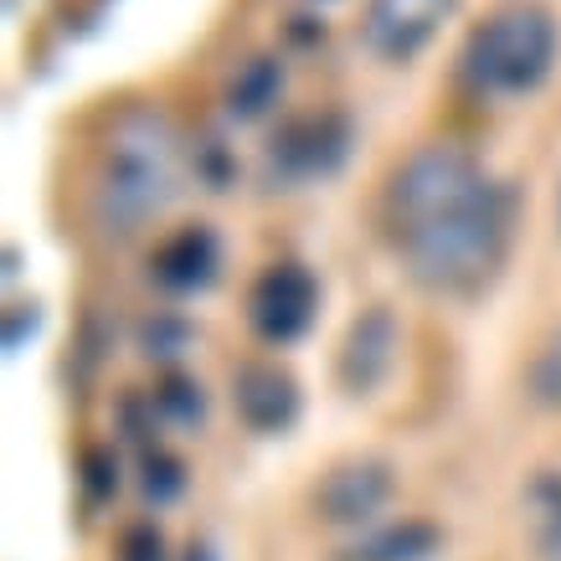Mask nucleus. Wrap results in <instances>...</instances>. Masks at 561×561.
Listing matches in <instances>:
<instances>
[{"label": "nucleus", "mask_w": 561, "mask_h": 561, "mask_svg": "<svg viewBox=\"0 0 561 561\" xmlns=\"http://www.w3.org/2000/svg\"><path fill=\"white\" fill-rule=\"evenodd\" d=\"M515 191L463 145L412 150L381 191L391 253L417 289L438 299H474L490 289L515 248Z\"/></svg>", "instance_id": "1"}, {"label": "nucleus", "mask_w": 561, "mask_h": 561, "mask_svg": "<svg viewBox=\"0 0 561 561\" xmlns=\"http://www.w3.org/2000/svg\"><path fill=\"white\" fill-rule=\"evenodd\" d=\"M175 175H181V150H175L171 124L160 114H129L103 150L99 196H93L99 221L119 238L139 232L175 196Z\"/></svg>", "instance_id": "2"}, {"label": "nucleus", "mask_w": 561, "mask_h": 561, "mask_svg": "<svg viewBox=\"0 0 561 561\" xmlns=\"http://www.w3.org/2000/svg\"><path fill=\"white\" fill-rule=\"evenodd\" d=\"M557 16L536 0H515L484 16L463 42V83L479 99H526L557 68Z\"/></svg>", "instance_id": "3"}, {"label": "nucleus", "mask_w": 561, "mask_h": 561, "mask_svg": "<svg viewBox=\"0 0 561 561\" xmlns=\"http://www.w3.org/2000/svg\"><path fill=\"white\" fill-rule=\"evenodd\" d=\"M345 154H351V124L341 114H305L268 139L263 171L278 186H314V181L341 171Z\"/></svg>", "instance_id": "4"}, {"label": "nucleus", "mask_w": 561, "mask_h": 561, "mask_svg": "<svg viewBox=\"0 0 561 561\" xmlns=\"http://www.w3.org/2000/svg\"><path fill=\"white\" fill-rule=\"evenodd\" d=\"M314 314H320V278L299 257L268 263L248 289V320L268 345H294L309 335Z\"/></svg>", "instance_id": "5"}, {"label": "nucleus", "mask_w": 561, "mask_h": 561, "mask_svg": "<svg viewBox=\"0 0 561 561\" xmlns=\"http://www.w3.org/2000/svg\"><path fill=\"white\" fill-rule=\"evenodd\" d=\"M391 494H397V479H391L387 459H345L320 479L314 511H320L324 526L356 530V526H371L376 515L387 511Z\"/></svg>", "instance_id": "6"}, {"label": "nucleus", "mask_w": 561, "mask_h": 561, "mask_svg": "<svg viewBox=\"0 0 561 561\" xmlns=\"http://www.w3.org/2000/svg\"><path fill=\"white\" fill-rule=\"evenodd\" d=\"M459 0H366L360 36L381 62H412L438 36V26L454 16Z\"/></svg>", "instance_id": "7"}, {"label": "nucleus", "mask_w": 561, "mask_h": 561, "mask_svg": "<svg viewBox=\"0 0 561 561\" xmlns=\"http://www.w3.org/2000/svg\"><path fill=\"white\" fill-rule=\"evenodd\" d=\"M397 345H402L397 314H391L387 305L360 309L356 320H351V330H345V341H341V360H335L341 387L351 391V397H371V391L391 376V366H397Z\"/></svg>", "instance_id": "8"}, {"label": "nucleus", "mask_w": 561, "mask_h": 561, "mask_svg": "<svg viewBox=\"0 0 561 561\" xmlns=\"http://www.w3.org/2000/svg\"><path fill=\"white\" fill-rule=\"evenodd\" d=\"M232 408L253 433H284L299 417V381L268 360H253L232 381Z\"/></svg>", "instance_id": "9"}, {"label": "nucleus", "mask_w": 561, "mask_h": 561, "mask_svg": "<svg viewBox=\"0 0 561 561\" xmlns=\"http://www.w3.org/2000/svg\"><path fill=\"white\" fill-rule=\"evenodd\" d=\"M217 268H221V242L211 227H181V232H171L150 257L154 284L171 294L206 289V284L217 278Z\"/></svg>", "instance_id": "10"}, {"label": "nucleus", "mask_w": 561, "mask_h": 561, "mask_svg": "<svg viewBox=\"0 0 561 561\" xmlns=\"http://www.w3.org/2000/svg\"><path fill=\"white\" fill-rule=\"evenodd\" d=\"M443 551V530L423 515H408V520H387V526H371L360 536L345 561H433Z\"/></svg>", "instance_id": "11"}, {"label": "nucleus", "mask_w": 561, "mask_h": 561, "mask_svg": "<svg viewBox=\"0 0 561 561\" xmlns=\"http://www.w3.org/2000/svg\"><path fill=\"white\" fill-rule=\"evenodd\" d=\"M536 561H561V469H536L520 494Z\"/></svg>", "instance_id": "12"}, {"label": "nucleus", "mask_w": 561, "mask_h": 561, "mask_svg": "<svg viewBox=\"0 0 561 561\" xmlns=\"http://www.w3.org/2000/svg\"><path fill=\"white\" fill-rule=\"evenodd\" d=\"M278 88H284V72H278V62H268V57H253V62H248V68L232 78L227 108H232L238 119H257V114H268V103L278 99Z\"/></svg>", "instance_id": "13"}, {"label": "nucleus", "mask_w": 561, "mask_h": 561, "mask_svg": "<svg viewBox=\"0 0 561 561\" xmlns=\"http://www.w3.org/2000/svg\"><path fill=\"white\" fill-rule=\"evenodd\" d=\"M154 412L165 417V423H175V427H196L206 417V391H202V381H191V376H181V371H171L160 387H154Z\"/></svg>", "instance_id": "14"}, {"label": "nucleus", "mask_w": 561, "mask_h": 561, "mask_svg": "<svg viewBox=\"0 0 561 561\" xmlns=\"http://www.w3.org/2000/svg\"><path fill=\"white\" fill-rule=\"evenodd\" d=\"M526 391L536 408L561 412V324L536 345V356H530V366H526Z\"/></svg>", "instance_id": "15"}, {"label": "nucleus", "mask_w": 561, "mask_h": 561, "mask_svg": "<svg viewBox=\"0 0 561 561\" xmlns=\"http://www.w3.org/2000/svg\"><path fill=\"white\" fill-rule=\"evenodd\" d=\"M181 490H186V463L175 459V454H165V448L145 454V494H150L154 505H171Z\"/></svg>", "instance_id": "16"}, {"label": "nucleus", "mask_w": 561, "mask_h": 561, "mask_svg": "<svg viewBox=\"0 0 561 561\" xmlns=\"http://www.w3.org/2000/svg\"><path fill=\"white\" fill-rule=\"evenodd\" d=\"M119 561H171V557H165V541L154 530H129L119 546Z\"/></svg>", "instance_id": "17"}, {"label": "nucleus", "mask_w": 561, "mask_h": 561, "mask_svg": "<svg viewBox=\"0 0 561 561\" xmlns=\"http://www.w3.org/2000/svg\"><path fill=\"white\" fill-rule=\"evenodd\" d=\"M186 561H217V557H211L206 546H191V551H186Z\"/></svg>", "instance_id": "18"}]
</instances>
